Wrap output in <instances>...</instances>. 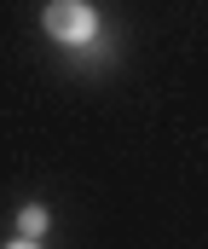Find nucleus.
<instances>
[{
  "mask_svg": "<svg viewBox=\"0 0 208 249\" xmlns=\"http://www.w3.org/2000/svg\"><path fill=\"white\" fill-rule=\"evenodd\" d=\"M41 23H47V35H52L58 47H87V41L98 35V18H93L87 0H52V6L41 12Z\"/></svg>",
  "mask_w": 208,
  "mask_h": 249,
  "instance_id": "obj_1",
  "label": "nucleus"
},
{
  "mask_svg": "<svg viewBox=\"0 0 208 249\" xmlns=\"http://www.w3.org/2000/svg\"><path fill=\"white\" fill-rule=\"evenodd\" d=\"M17 226H23V238H41V232H47V209H23Z\"/></svg>",
  "mask_w": 208,
  "mask_h": 249,
  "instance_id": "obj_2",
  "label": "nucleus"
},
{
  "mask_svg": "<svg viewBox=\"0 0 208 249\" xmlns=\"http://www.w3.org/2000/svg\"><path fill=\"white\" fill-rule=\"evenodd\" d=\"M6 249H35V238H23V244H6Z\"/></svg>",
  "mask_w": 208,
  "mask_h": 249,
  "instance_id": "obj_3",
  "label": "nucleus"
}]
</instances>
